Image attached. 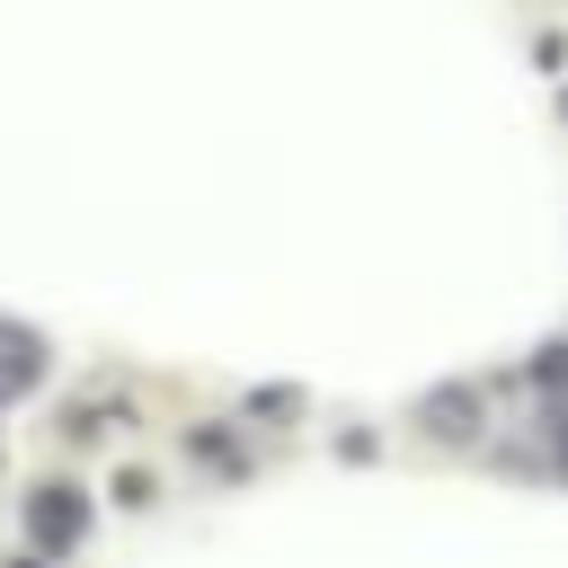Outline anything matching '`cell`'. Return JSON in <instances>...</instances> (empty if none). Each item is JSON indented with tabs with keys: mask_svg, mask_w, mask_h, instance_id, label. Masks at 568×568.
Returning <instances> with one entry per match:
<instances>
[{
	"mask_svg": "<svg viewBox=\"0 0 568 568\" xmlns=\"http://www.w3.org/2000/svg\"><path fill=\"white\" fill-rule=\"evenodd\" d=\"M27 532H36V559H62V550L89 532V497L62 488V479H44V488L27 497Z\"/></svg>",
	"mask_w": 568,
	"mask_h": 568,
	"instance_id": "obj_1",
	"label": "cell"
},
{
	"mask_svg": "<svg viewBox=\"0 0 568 568\" xmlns=\"http://www.w3.org/2000/svg\"><path fill=\"white\" fill-rule=\"evenodd\" d=\"M417 417H426L444 444H470V435H479V390H470V382H444V390H426Z\"/></svg>",
	"mask_w": 568,
	"mask_h": 568,
	"instance_id": "obj_2",
	"label": "cell"
},
{
	"mask_svg": "<svg viewBox=\"0 0 568 568\" xmlns=\"http://www.w3.org/2000/svg\"><path fill=\"white\" fill-rule=\"evenodd\" d=\"M36 382H44V337L18 328V320H0V399L9 390H36Z\"/></svg>",
	"mask_w": 568,
	"mask_h": 568,
	"instance_id": "obj_3",
	"label": "cell"
},
{
	"mask_svg": "<svg viewBox=\"0 0 568 568\" xmlns=\"http://www.w3.org/2000/svg\"><path fill=\"white\" fill-rule=\"evenodd\" d=\"M195 462H222V470H240V444H231L222 426H195Z\"/></svg>",
	"mask_w": 568,
	"mask_h": 568,
	"instance_id": "obj_4",
	"label": "cell"
},
{
	"mask_svg": "<svg viewBox=\"0 0 568 568\" xmlns=\"http://www.w3.org/2000/svg\"><path fill=\"white\" fill-rule=\"evenodd\" d=\"M151 497H160V479H151V470H115V506H133V515H142Z\"/></svg>",
	"mask_w": 568,
	"mask_h": 568,
	"instance_id": "obj_5",
	"label": "cell"
},
{
	"mask_svg": "<svg viewBox=\"0 0 568 568\" xmlns=\"http://www.w3.org/2000/svg\"><path fill=\"white\" fill-rule=\"evenodd\" d=\"M532 382H541V390H559V382H568V346H541V364H532Z\"/></svg>",
	"mask_w": 568,
	"mask_h": 568,
	"instance_id": "obj_6",
	"label": "cell"
},
{
	"mask_svg": "<svg viewBox=\"0 0 568 568\" xmlns=\"http://www.w3.org/2000/svg\"><path fill=\"white\" fill-rule=\"evenodd\" d=\"M248 408H257V417H293V408H302V390H257Z\"/></svg>",
	"mask_w": 568,
	"mask_h": 568,
	"instance_id": "obj_7",
	"label": "cell"
},
{
	"mask_svg": "<svg viewBox=\"0 0 568 568\" xmlns=\"http://www.w3.org/2000/svg\"><path fill=\"white\" fill-rule=\"evenodd\" d=\"M550 435H559V479H568V417H559V426H550Z\"/></svg>",
	"mask_w": 568,
	"mask_h": 568,
	"instance_id": "obj_8",
	"label": "cell"
},
{
	"mask_svg": "<svg viewBox=\"0 0 568 568\" xmlns=\"http://www.w3.org/2000/svg\"><path fill=\"white\" fill-rule=\"evenodd\" d=\"M18 568H44V559H18Z\"/></svg>",
	"mask_w": 568,
	"mask_h": 568,
	"instance_id": "obj_9",
	"label": "cell"
},
{
	"mask_svg": "<svg viewBox=\"0 0 568 568\" xmlns=\"http://www.w3.org/2000/svg\"><path fill=\"white\" fill-rule=\"evenodd\" d=\"M559 115H568V89H559Z\"/></svg>",
	"mask_w": 568,
	"mask_h": 568,
	"instance_id": "obj_10",
	"label": "cell"
}]
</instances>
